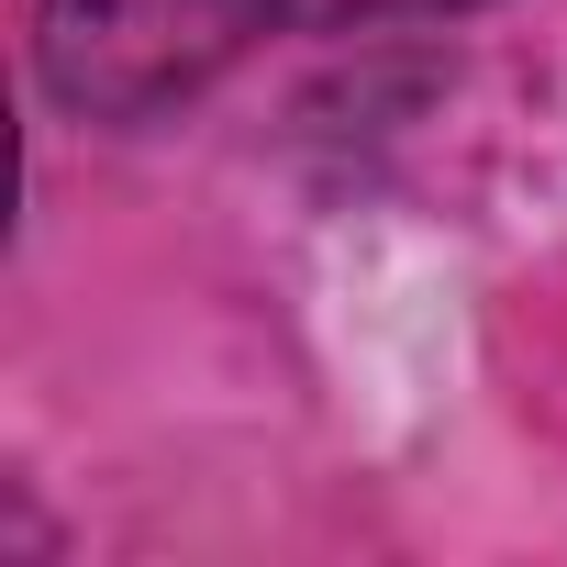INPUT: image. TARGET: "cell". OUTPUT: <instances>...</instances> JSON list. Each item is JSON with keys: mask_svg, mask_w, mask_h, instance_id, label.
I'll return each mask as SVG.
<instances>
[{"mask_svg": "<svg viewBox=\"0 0 567 567\" xmlns=\"http://www.w3.org/2000/svg\"><path fill=\"white\" fill-rule=\"evenodd\" d=\"M379 12H445V0H45V79L79 112H156L200 90L245 34H312V23H379Z\"/></svg>", "mask_w": 567, "mask_h": 567, "instance_id": "6da1fadb", "label": "cell"}]
</instances>
